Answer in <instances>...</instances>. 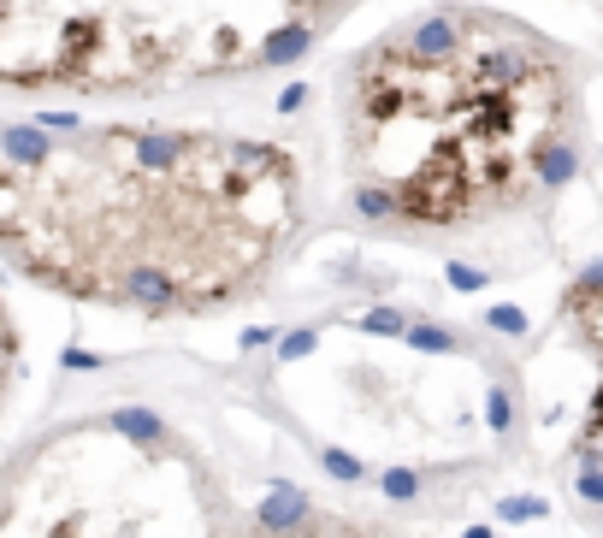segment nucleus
<instances>
[{"instance_id": "1", "label": "nucleus", "mask_w": 603, "mask_h": 538, "mask_svg": "<svg viewBox=\"0 0 603 538\" xmlns=\"http://www.w3.org/2000/svg\"><path fill=\"white\" fill-rule=\"evenodd\" d=\"M314 219L290 142L172 119H0V261L154 320L261 296Z\"/></svg>"}, {"instance_id": "2", "label": "nucleus", "mask_w": 603, "mask_h": 538, "mask_svg": "<svg viewBox=\"0 0 603 538\" xmlns=\"http://www.w3.org/2000/svg\"><path fill=\"white\" fill-rule=\"evenodd\" d=\"M337 160L379 231L497 225L580 172L574 60L497 6L408 12L337 71Z\"/></svg>"}, {"instance_id": "3", "label": "nucleus", "mask_w": 603, "mask_h": 538, "mask_svg": "<svg viewBox=\"0 0 603 538\" xmlns=\"http://www.w3.org/2000/svg\"><path fill=\"white\" fill-rule=\"evenodd\" d=\"M361 0H0V95L160 101L308 60Z\"/></svg>"}, {"instance_id": "4", "label": "nucleus", "mask_w": 603, "mask_h": 538, "mask_svg": "<svg viewBox=\"0 0 603 538\" xmlns=\"http://www.w3.org/2000/svg\"><path fill=\"white\" fill-rule=\"evenodd\" d=\"M568 314H574V326L586 332V343L598 349V361H603V261L592 272H580V284L568 296ZM586 462L603 468V379L592 391V408H586Z\"/></svg>"}, {"instance_id": "5", "label": "nucleus", "mask_w": 603, "mask_h": 538, "mask_svg": "<svg viewBox=\"0 0 603 538\" xmlns=\"http://www.w3.org/2000/svg\"><path fill=\"white\" fill-rule=\"evenodd\" d=\"M255 527H261L255 538H379V533H367V527H355V521H332V515L320 521L314 509H302L296 521H261L255 515Z\"/></svg>"}, {"instance_id": "6", "label": "nucleus", "mask_w": 603, "mask_h": 538, "mask_svg": "<svg viewBox=\"0 0 603 538\" xmlns=\"http://www.w3.org/2000/svg\"><path fill=\"white\" fill-rule=\"evenodd\" d=\"M18 379H24V343H18V320H12V308H6V296H0V414L12 403Z\"/></svg>"}, {"instance_id": "7", "label": "nucleus", "mask_w": 603, "mask_h": 538, "mask_svg": "<svg viewBox=\"0 0 603 538\" xmlns=\"http://www.w3.org/2000/svg\"><path fill=\"white\" fill-rule=\"evenodd\" d=\"M385 491L391 497H414V473H385Z\"/></svg>"}]
</instances>
